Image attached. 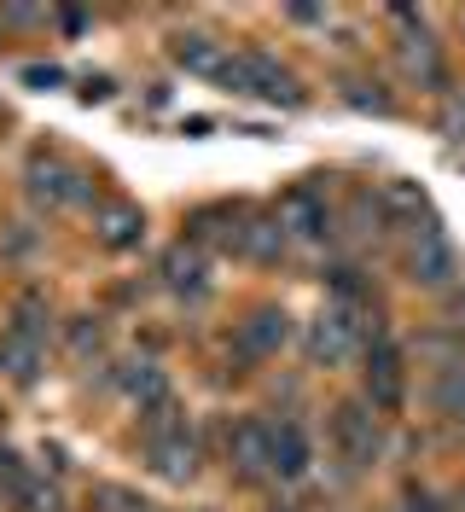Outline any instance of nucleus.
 I'll list each match as a JSON object with an SVG mask.
<instances>
[{"label": "nucleus", "instance_id": "nucleus-26", "mask_svg": "<svg viewBox=\"0 0 465 512\" xmlns=\"http://www.w3.org/2000/svg\"><path fill=\"white\" fill-rule=\"evenodd\" d=\"M30 489V472H24V460L12 454V448H0V495H24Z\"/></svg>", "mask_w": 465, "mask_h": 512}, {"label": "nucleus", "instance_id": "nucleus-5", "mask_svg": "<svg viewBox=\"0 0 465 512\" xmlns=\"http://www.w3.org/2000/svg\"><path fill=\"white\" fill-rule=\"evenodd\" d=\"M407 396V367H402V350L384 338V332H372L367 338V402L378 414H396Z\"/></svg>", "mask_w": 465, "mask_h": 512}, {"label": "nucleus", "instance_id": "nucleus-32", "mask_svg": "<svg viewBox=\"0 0 465 512\" xmlns=\"http://www.w3.org/2000/svg\"><path fill=\"white\" fill-rule=\"evenodd\" d=\"M59 24L76 35V30H88V12H59Z\"/></svg>", "mask_w": 465, "mask_h": 512}, {"label": "nucleus", "instance_id": "nucleus-1", "mask_svg": "<svg viewBox=\"0 0 465 512\" xmlns=\"http://www.w3.org/2000/svg\"><path fill=\"white\" fill-rule=\"evenodd\" d=\"M221 88H233V94H262V99H279V105H303L297 76H291L279 59H268V53L227 59V70H221Z\"/></svg>", "mask_w": 465, "mask_h": 512}, {"label": "nucleus", "instance_id": "nucleus-28", "mask_svg": "<svg viewBox=\"0 0 465 512\" xmlns=\"http://www.w3.org/2000/svg\"><path fill=\"white\" fill-rule=\"evenodd\" d=\"M0 24H18V30H35V24H47V6H0Z\"/></svg>", "mask_w": 465, "mask_h": 512}, {"label": "nucleus", "instance_id": "nucleus-4", "mask_svg": "<svg viewBox=\"0 0 465 512\" xmlns=\"http://www.w3.org/2000/svg\"><path fill=\"white\" fill-rule=\"evenodd\" d=\"M332 443L349 466H372L378 448H384V431H378V408L372 402H338L332 414Z\"/></svg>", "mask_w": 465, "mask_h": 512}, {"label": "nucleus", "instance_id": "nucleus-31", "mask_svg": "<svg viewBox=\"0 0 465 512\" xmlns=\"http://www.w3.org/2000/svg\"><path fill=\"white\" fill-rule=\"evenodd\" d=\"M285 18H291V24H326L332 12H326V6H291Z\"/></svg>", "mask_w": 465, "mask_h": 512}, {"label": "nucleus", "instance_id": "nucleus-11", "mask_svg": "<svg viewBox=\"0 0 465 512\" xmlns=\"http://www.w3.org/2000/svg\"><path fill=\"white\" fill-rule=\"evenodd\" d=\"M314 466V448H309V431L297 419H279L274 425V478L297 483L303 472Z\"/></svg>", "mask_w": 465, "mask_h": 512}, {"label": "nucleus", "instance_id": "nucleus-10", "mask_svg": "<svg viewBox=\"0 0 465 512\" xmlns=\"http://www.w3.org/2000/svg\"><path fill=\"white\" fill-rule=\"evenodd\" d=\"M146 466H152L163 483H186L192 472H198V443H192V431L146 437Z\"/></svg>", "mask_w": 465, "mask_h": 512}, {"label": "nucleus", "instance_id": "nucleus-23", "mask_svg": "<svg viewBox=\"0 0 465 512\" xmlns=\"http://www.w3.org/2000/svg\"><path fill=\"white\" fill-rule=\"evenodd\" d=\"M70 350L82 355V361L105 350V320H99V315H82V320H70Z\"/></svg>", "mask_w": 465, "mask_h": 512}, {"label": "nucleus", "instance_id": "nucleus-17", "mask_svg": "<svg viewBox=\"0 0 465 512\" xmlns=\"http://www.w3.org/2000/svg\"><path fill=\"white\" fill-rule=\"evenodd\" d=\"M192 239H210V245H221V251H239V239H245V222L233 216V210H198L192 216Z\"/></svg>", "mask_w": 465, "mask_h": 512}, {"label": "nucleus", "instance_id": "nucleus-12", "mask_svg": "<svg viewBox=\"0 0 465 512\" xmlns=\"http://www.w3.org/2000/svg\"><path fill=\"white\" fill-rule=\"evenodd\" d=\"M163 286L175 291V297H204L210 291V280H204V251L198 245L163 251Z\"/></svg>", "mask_w": 465, "mask_h": 512}, {"label": "nucleus", "instance_id": "nucleus-6", "mask_svg": "<svg viewBox=\"0 0 465 512\" xmlns=\"http://www.w3.org/2000/svg\"><path fill=\"white\" fill-rule=\"evenodd\" d=\"M361 350V309H326L309 326V361L314 367H343L349 355Z\"/></svg>", "mask_w": 465, "mask_h": 512}, {"label": "nucleus", "instance_id": "nucleus-27", "mask_svg": "<svg viewBox=\"0 0 465 512\" xmlns=\"http://www.w3.org/2000/svg\"><path fill=\"white\" fill-rule=\"evenodd\" d=\"M24 512H64V495H59V483H30L24 495Z\"/></svg>", "mask_w": 465, "mask_h": 512}, {"label": "nucleus", "instance_id": "nucleus-2", "mask_svg": "<svg viewBox=\"0 0 465 512\" xmlns=\"http://www.w3.org/2000/svg\"><path fill=\"white\" fill-rule=\"evenodd\" d=\"M24 192L35 210H70V204H93V181L82 169H70L59 158H35L24 169Z\"/></svg>", "mask_w": 465, "mask_h": 512}, {"label": "nucleus", "instance_id": "nucleus-8", "mask_svg": "<svg viewBox=\"0 0 465 512\" xmlns=\"http://www.w3.org/2000/svg\"><path fill=\"white\" fill-rule=\"evenodd\" d=\"M285 338H291V315H285V309H250V315L239 320L233 355H239V361H268V355L285 350Z\"/></svg>", "mask_w": 465, "mask_h": 512}, {"label": "nucleus", "instance_id": "nucleus-7", "mask_svg": "<svg viewBox=\"0 0 465 512\" xmlns=\"http://www.w3.org/2000/svg\"><path fill=\"white\" fill-rule=\"evenodd\" d=\"M279 227H285L291 239H309V245H320V239L332 233V204H326V192L291 187L285 198H279Z\"/></svg>", "mask_w": 465, "mask_h": 512}, {"label": "nucleus", "instance_id": "nucleus-29", "mask_svg": "<svg viewBox=\"0 0 465 512\" xmlns=\"http://www.w3.org/2000/svg\"><path fill=\"white\" fill-rule=\"evenodd\" d=\"M24 82H30V88H59L64 70H59V64H30V70H24Z\"/></svg>", "mask_w": 465, "mask_h": 512}, {"label": "nucleus", "instance_id": "nucleus-30", "mask_svg": "<svg viewBox=\"0 0 465 512\" xmlns=\"http://www.w3.org/2000/svg\"><path fill=\"white\" fill-rule=\"evenodd\" d=\"M349 105H361V111H390V94H367V82H355V88H349Z\"/></svg>", "mask_w": 465, "mask_h": 512}, {"label": "nucleus", "instance_id": "nucleus-18", "mask_svg": "<svg viewBox=\"0 0 465 512\" xmlns=\"http://www.w3.org/2000/svg\"><path fill=\"white\" fill-rule=\"evenodd\" d=\"M239 251L256 256V262H279V256H285V227H279V216H274V222H245Z\"/></svg>", "mask_w": 465, "mask_h": 512}, {"label": "nucleus", "instance_id": "nucleus-19", "mask_svg": "<svg viewBox=\"0 0 465 512\" xmlns=\"http://www.w3.org/2000/svg\"><path fill=\"white\" fill-rule=\"evenodd\" d=\"M431 402L442 408V414H454L465 425V361H454V367H442V373H436Z\"/></svg>", "mask_w": 465, "mask_h": 512}, {"label": "nucleus", "instance_id": "nucleus-3", "mask_svg": "<svg viewBox=\"0 0 465 512\" xmlns=\"http://www.w3.org/2000/svg\"><path fill=\"white\" fill-rule=\"evenodd\" d=\"M407 268H413V286H425V291H448V286H454V274H460V256H454L448 233H442L436 222H419V227H413Z\"/></svg>", "mask_w": 465, "mask_h": 512}, {"label": "nucleus", "instance_id": "nucleus-13", "mask_svg": "<svg viewBox=\"0 0 465 512\" xmlns=\"http://www.w3.org/2000/svg\"><path fill=\"white\" fill-rule=\"evenodd\" d=\"M117 384L128 390V402H140V414H152V408L169 402V379H163L157 361H128L123 373H117Z\"/></svg>", "mask_w": 465, "mask_h": 512}, {"label": "nucleus", "instance_id": "nucleus-16", "mask_svg": "<svg viewBox=\"0 0 465 512\" xmlns=\"http://www.w3.org/2000/svg\"><path fill=\"white\" fill-rule=\"evenodd\" d=\"M41 361H47V350H41V344L18 338V332H6V338H0V373H6V379L35 384V379H41Z\"/></svg>", "mask_w": 465, "mask_h": 512}, {"label": "nucleus", "instance_id": "nucleus-9", "mask_svg": "<svg viewBox=\"0 0 465 512\" xmlns=\"http://www.w3.org/2000/svg\"><path fill=\"white\" fill-rule=\"evenodd\" d=\"M227 454H233V466H239L245 478H274V425L239 419V425L227 431Z\"/></svg>", "mask_w": 465, "mask_h": 512}, {"label": "nucleus", "instance_id": "nucleus-20", "mask_svg": "<svg viewBox=\"0 0 465 512\" xmlns=\"http://www.w3.org/2000/svg\"><path fill=\"white\" fill-rule=\"evenodd\" d=\"M12 332L47 350V332H53V315H47V303H41V297H24V303L12 309Z\"/></svg>", "mask_w": 465, "mask_h": 512}, {"label": "nucleus", "instance_id": "nucleus-21", "mask_svg": "<svg viewBox=\"0 0 465 512\" xmlns=\"http://www.w3.org/2000/svg\"><path fill=\"white\" fill-rule=\"evenodd\" d=\"M326 291L338 297V309H361V303H367V280H361V268H349V262L326 268Z\"/></svg>", "mask_w": 465, "mask_h": 512}, {"label": "nucleus", "instance_id": "nucleus-24", "mask_svg": "<svg viewBox=\"0 0 465 512\" xmlns=\"http://www.w3.org/2000/svg\"><path fill=\"white\" fill-rule=\"evenodd\" d=\"M407 64H413V70H425V82H442V64H436V47H431V35L425 30H413L407 35Z\"/></svg>", "mask_w": 465, "mask_h": 512}, {"label": "nucleus", "instance_id": "nucleus-15", "mask_svg": "<svg viewBox=\"0 0 465 512\" xmlns=\"http://www.w3.org/2000/svg\"><path fill=\"white\" fill-rule=\"evenodd\" d=\"M175 64H181L186 76H210V82H221V70H227V53H221L210 35H175Z\"/></svg>", "mask_w": 465, "mask_h": 512}, {"label": "nucleus", "instance_id": "nucleus-25", "mask_svg": "<svg viewBox=\"0 0 465 512\" xmlns=\"http://www.w3.org/2000/svg\"><path fill=\"white\" fill-rule=\"evenodd\" d=\"M384 204L396 210V216H413V227H419V210H425V192L407 187V181H396V187H384Z\"/></svg>", "mask_w": 465, "mask_h": 512}, {"label": "nucleus", "instance_id": "nucleus-33", "mask_svg": "<svg viewBox=\"0 0 465 512\" xmlns=\"http://www.w3.org/2000/svg\"><path fill=\"white\" fill-rule=\"evenodd\" d=\"M396 512H442V507H431L425 495H407V501H402V507H396Z\"/></svg>", "mask_w": 465, "mask_h": 512}, {"label": "nucleus", "instance_id": "nucleus-22", "mask_svg": "<svg viewBox=\"0 0 465 512\" xmlns=\"http://www.w3.org/2000/svg\"><path fill=\"white\" fill-rule=\"evenodd\" d=\"M93 512H146V501L134 495V489H123V483H93Z\"/></svg>", "mask_w": 465, "mask_h": 512}, {"label": "nucleus", "instance_id": "nucleus-14", "mask_svg": "<svg viewBox=\"0 0 465 512\" xmlns=\"http://www.w3.org/2000/svg\"><path fill=\"white\" fill-rule=\"evenodd\" d=\"M140 239H146V216L134 204H105L99 210V245L105 251H134Z\"/></svg>", "mask_w": 465, "mask_h": 512}]
</instances>
